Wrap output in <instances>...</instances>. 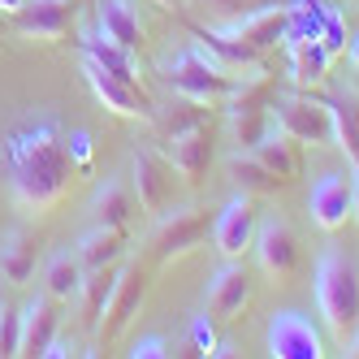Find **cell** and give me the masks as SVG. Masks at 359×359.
Returning a JSON list of instances; mask_svg holds the SVG:
<instances>
[{"label": "cell", "instance_id": "6da1fadb", "mask_svg": "<svg viewBox=\"0 0 359 359\" xmlns=\"http://www.w3.org/2000/svg\"><path fill=\"white\" fill-rule=\"evenodd\" d=\"M0 165L9 173V195L22 212L48 217L74 187V165L69 139L53 117L39 121H18L13 130L0 135Z\"/></svg>", "mask_w": 359, "mask_h": 359}, {"label": "cell", "instance_id": "f546056e", "mask_svg": "<svg viewBox=\"0 0 359 359\" xmlns=\"http://www.w3.org/2000/svg\"><path fill=\"white\" fill-rule=\"evenodd\" d=\"M156 130H161V139H169V135H182V130H195V126H208V104H195V100H182L177 95V104H169V109H156Z\"/></svg>", "mask_w": 359, "mask_h": 359}, {"label": "cell", "instance_id": "4fadbf2b", "mask_svg": "<svg viewBox=\"0 0 359 359\" xmlns=\"http://www.w3.org/2000/svg\"><path fill=\"white\" fill-rule=\"evenodd\" d=\"M307 212H312V221L325 234H338L355 212V182L346 173H325L312 187V195H307Z\"/></svg>", "mask_w": 359, "mask_h": 359}, {"label": "cell", "instance_id": "d6a6232c", "mask_svg": "<svg viewBox=\"0 0 359 359\" xmlns=\"http://www.w3.org/2000/svg\"><path fill=\"white\" fill-rule=\"evenodd\" d=\"M320 43L329 48V57L333 53H346V43H351L346 39V22H342V13L333 9V5L325 9V22H320Z\"/></svg>", "mask_w": 359, "mask_h": 359}, {"label": "cell", "instance_id": "f6af8a7d", "mask_svg": "<svg viewBox=\"0 0 359 359\" xmlns=\"http://www.w3.org/2000/svg\"><path fill=\"white\" fill-rule=\"evenodd\" d=\"M91 5H95V0H91Z\"/></svg>", "mask_w": 359, "mask_h": 359}, {"label": "cell", "instance_id": "9a60e30c", "mask_svg": "<svg viewBox=\"0 0 359 359\" xmlns=\"http://www.w3.org/2000/svg\"><path fill=\"white\" fill-rule=\"evenodd\" d=\"M247 303H251V273H247L238 260H225V264L208 277L203 307H208L212 320H234Z\"/></svg>", "mask_w": 359, "mask_h": 359}, {"label": "cell", "instance_id": "ac0fdd59", "mask_svg": "<svg viewBox=\"0 0 359 359\" xmlns=\"http://www.w3.org/2000/svg\"><path fill=\"white\" fill-rule=\"evenodd\" d=\"M286 57H290V83L299 91H312L329 74V48L316 35H286Z\"/></svg>", "mask_w": 359, "mask_h": 359}, {"label": "cell", "instance_id": "ee69618b", "mask_svg": "<svg viewBox=\"0 0 359 359\" xmlns=\"http://www.w3.org/2000/svg\"><path fill=\"white\" fill-rule=\"evenodd\" d=\"M5 312H9V303H5V290H0V320H5Z\"/></svg>", "mask_w": 359, "mask_h": 359}, {"label": "cell", "instance_id": "d6986e66", "mask_svg": "<svg viewBox=\"0 0 359 359\" xmlns=\"http://www.w3.org/2000/svg\"><path fill=\"white\" fill-rule=\"evenodd\" d=\"M57 325H61V312H57V299L53 294H35L27 307H22V355H43L48 342L57 338Z\"/></svg>", "mask_w": 359, "mask_h": 359}, {"label": "cell", "instance_id": "7402d4cb", "mask_svg": "<svg viewBox=\"0 0 359 359\" xmlns=\"http://www.w3.org/2000/svg\"><path fill=\"white\" fill-rule=\"evenodd\" d=\"M79 260H83V269L87 273H95V269H109V264H117L121 260V251H126V229H113V225H91L87 234L79 238Z\"/></svg>", "mask_w": 359, "mask_h": 359}, {"label": "cell", "instance_id": "8992f818", "mask_svg": "<svg viewBox=\"0 0 359 359\" xmlns=\"http://www.w3.org/2000/svg\"><path fill=\"white\" fill-rule=\"evenodd\" d=\"M83 5L87 0H27L18 13H9V31L35 43H57L69 35Z\"/></svg>", "mask_w": 359, "mask_h": 359}, {"label": "cell", "instance_id": "836d02e7", "mask_svg": "<svg viewBox=\"0 0 359 359\" xmlns=\"http://www.w3.org/2000/svg\"><path fill=\"white\" fill-rule=\"evenodd\" d=\"M22 355V312H5L0 320V359Z\"/></svg>", "mask_w": 359, "mask_h": 359}, {"label": "cell", "instance_id": "d4e9b609", "mask_svg": "<svg viewBox=\"0 0 359 359\" xmlns=\"http://www.w3.org/2000/svg\"><path fill=\"white\" fill-rule=\"evenodd\" d=\"M79 53L87 57V61H95L100 69H109L113 79H121V83H139V74H135V53H126V48H117L113 39H104V35H79Z\"/></svg>", "mask_w": 359, "mask_h": 359}, {"label": "cell", "instance_id": "f1b7e54d", "mask_svg": "<svg viewBox=\"0 0 359 359\" xmlns=\"http://www.w3.org/2000/svg\"><path fill=\"white\" fill-rule=\"evenodd\" d=\"M325 109H329V121H333V143L346 151V161L359 165V117L355 109L346 104V95H320Z\"/></svg>", "mask_w": 359, "mask_h": 359}, {"label": "cell", "instance_id": "7c38bea8", "mask_svg": "<svg viewBox=\"0 0 359 359\" xmlns=\"http://www.w3.org/2000/svg\"><path fill=\"white\" fill-rule=\"evenodd\" d=\"M269 355L273 359H320L325 342L303 312H277L269 320Z\"/></svg>", "mask_w": 359, "mask_h": 359}, {"label": "cell", "instance_id": "e575fe53", "mask_svg": "<svg viewBox=\"0 0 359 359\" xmlns=\"http://www.w3.org/2000/svg\"><path fill=\"white\" fill-rule=\"evenodd\" d=\"M208 5L225 18H238V13H251V9H264V5H299V0H208Z\"/></svg>", "mask_w": 359, "mask_h": 359}, {"label": "cell", "instance_id": "4dcf8cb0", "mask_svg": "<svg viewBox=\"0 0 359 359\" xmlns=\"http://www.w3.org/2000/svg\"><path fill=\"white\" fill-rule=\"evenodd\" d=\"M273 126V113L269 109H247V113H229V130H234V143L238 147H255L264 139V130Z\"/></svg>", "mask_w": 359, "mask_h": 359}, {"label": "cell", "instance_id": "83f0119b", "mask_svg": "<svg viewBox=\"0 0 359 359\" xmlns=\"http://www.w3.org/2000/svg\"><path fill=\"white\" fill-rule=\"evenodd\" d=\"M117 264H109V269H95V273H87L83 277V290H79V307H83V325L87 329H95L100 325V316H104V307H109V294H113V286H117Z\"/></svg>", "mask_w": 359, "mask_h": 359}, {"label": "cell", "instance_id": "2e32d148", "mask_svg": "<svg viewBox=\"0 0 359 359\" xmlns=\"http://www.w3.org/2000/svg\"><path fill=\"white\" fill-rule=\"evenodd\" d=\"M221 31L238 35L243 43L260 48V53H269V48L286 43V31H290V9L286 5H264V9H251V13H238V18H225Z\"/></svg>", "mask_w": 359, "mask_h": 359}, {"label": "cell", "instance_id": "7bdbcfd3", "mask_svg": "<svg viewBox=\"0 0 359 359\" xmlns=\"http://www.w3.org/2000/svg\"><path fill=\"white\" fill-rule=\"evenodd\" d=\"M346 104H351V109H355V117H359V95H351V91H346Z\"/></svg>", "mask_w": 359, "mask_h": 359}, {"label": "cell", "instance_id": "4316f807", "mask_svg": "<svg viewBox=\"0 0 359 359\" xmlns=\"http://www.w3.org/2000/svg\"><path fill=\"white\" fill-rule=\"evenodd\" d=\"M31 273H35V243L22 229L0 234V277L13 281V286H27Z\"/></svg>", "mask_w": 359, "mask_h": 359}, {"label": "cell", "instance_id": "e0dca14e", "mask_svg": "<svg viewBox=\"0 0 359 359\" xmlns=\"http://www.w3.org/2000/svg\"><path fill=\"white\" fill-rule=\"evenodd\" d=\"M187 31H191V39L199 48H208V53L229 74H234V69H264V53H260V48H251V43H243L238 35H229L221 27H187Z\"/></svg>", "mask_w": 359, "mask_h": 359}, {"label": "cell", "instance_id": "9c48e42d", "mask_svg": "<svg viewBox=\"0 0 359 359\" xmlns=\"http://www.w3.org/2000/svg\"><path fill=\"white\" fill-rule=\"evenodd\" d=\"M251 251H255V260H260V269L273 281H294V273H299V238H294L290 221H281V217L260 221Z\"/></svg>", "mask_w": 359, "mask_h": 359}, {"label": "cell", "instance_id": "ab89813d", "mask_svg": "<svg viewBox=\"0 0 359 359\" xmlns=\"http://www.w3.org/2000/svg\"><path fill=\"white\" fill-rule=\"evenodd\" d=\"M346 48H351V65H355V69H359V35H355V39H351V43H346Z\"/></svg>", "mask_w": 359, "mask_h": 359}, {"label": "cell", "instance_id": "d590c367", "mask_svg": "<svg viewBox=\"0 0 359 359\" xmlns=\"http://www.w3.org/2000/svg\"><path fill=\"white\" fill-rule=\"evenodd\" d=\"M65 139H69V156H74V165H79V173H91V135L87 130H74Z\"/></svg>", "mask_w": 359, "mask_h": 359}, {"label": "cell", "instance_id": "52a82bcc", "mask_svg": "<svg viewBox=\"0 0 359 359\" xmlns=\"http://www.w3.org/2000/svg\"><path fill=\"white\" fill-rule=\"evenodd\" d=\"M83 83L91 87V95L113 117H126V121H151V117H156V104L147 100V91L139 83H121V79H113L109 69H100L87 57H83Z\"/></svg>", "mask_w": 359, "mask_h": 359}, {"label": "cell", "instance_id": "7a4b0ae2", "mask_svg": "<svg viewBox=\"0 0 359 359\" xmlns=\"http://www.w3.org/2000/svg\"><path fill=\"white\" fill-rule=\"evenodd\" d=\"M316 303L329 333L346 342L359 325V273L342 251H325L316 264Z\"/></svg>", "mask_w": 359, "mask_h": 359}, {"label": "cell", "instance_id": "8fae6325", "mask_svg": "<svg viewBox=\"0 0 359 359\" xmlns=\"http://www.w3.org/2000/svg\"><path fill=\"white\" fill-rule=\"evenodd\" d=\"M143 299H147V273H143L139 264H126V269L117 273V286H113V294H109L104 316H100V325H95L100 342H117L121 333H126V325L139 316Z\"/></svg>", "mask_w": 359, "mask_h": 359}, {"label": "cell", "instance_id": "f35d334b", "mask_svg": "<svg viewBox=\"0 0 359 359\" xmlns=\"http://www.w3.org/2000/svg\"><path fill=\"white\" fill-rule=\"evenodd\" d=\"M22 5H27V0H0V13H5V18H9V13H18Z\"/></svg>", "mask_w": 359, "mask_h": 359}, {"label": "cell", "instance_id": "cb8c5ba5", "mask_svg": "<svg viewBox=\"0 0 359 359\" xmlns=\"http://www.w3.org/2000/svg\"><path fill=\"white\" fill-rule=\"evenodd\" d=\"M139 212V199L126 182H104L95 195H91V217L95 225H113V229H126L130 217Z\"/></svg>", "mask_w": 359, "mask_h": 359}, {"label": "cell", "instance_id": "30bf717a", "mask_svg": "<svg viewBox=\"0 0 359 359\" xmlns=\"http://www.w3.org/2000/svg\"><path fill=\"white\" fill-rule=\"evenodd\" d=\"M255 229H260V208H255V195H238L229 199L225 208L212 221V243L225 260H243V251H251L255 243Z\"/></svg>", "mask_w": 359, "mask_h": 359}, {"label": "cell", "instance_id": "3957f363", "mask_svg": "<svg viewBox=\"0 0 359 359\" xmlns=\"http://www.w3.org/2000/svg\"><path fill=\"white\" fill-rule=\"evenodd\" d=\"M165 79H169L173 95L195 100V104H208V109H217L221 100L234 91V83H238L234 74H229L208 48H199V43H191L187 53H177V57L165 61Z\"/></svg>", "mask_w": 359, "mask_h": 359}, {"label": "cell", "instance_id": "1f68e13d", "mask_svg": "<svg viewBox=\"0 0 359 359\" xmlns=\"http://www.w3.org/2000/svg\"><path fill=\"white\" fill-rule=\"evenodd\" d=\"M187 342H191V351H195V355H221V342H217V329H212L208 312L191 320V329H187Z\"/></svg>", "mask_w": 359, "mask_h": 359}, {"label": "cell", "instance_id": "603a6c76", "mask_svg": "<svg viewBox=\"0 0 359 359\" xmlns=\"http://www.w3.org/2000/svg\"><path fill=\"white\" fill-rule=\"evenodd\" d=\"M83 277H87V269L79 260V251H57V255H48V264H43V290L57 303H69V299H79Z\"/></svg>", "mask_w": 359, "mask_h": 359}, {"label": "cell", "instance_id": "5bb4252c", "mask_svg": "<svg viewBox=\"0 0 359 359\" xmlns=\"http://www.w3.org/2000/svg\"><path fill=\"white\" fill-rule=\"evenodd\" d=\"M161 156L173 165L182 182H199L212 165V126H195V130L161 139Z\"/></svg>", "mask_w": 359, "mask_h": 359}, {"label": "cell", "instance_id": "60d3db41", "mask_svg": "<svg viewBox=\"0 0 359 359\" xmlns=\"http://www.w3.org/2000/svg\"><path fill=\"white\" fill-rule=\"evenodd\" d=\"M351 182H355V217H359V165H355V177H351Z\"/></svg>", "mask_w": 359, "mask_h": 359}, {"label": "cell", "instance_id": "8d00e7d4", "mask_svg": "<svg viewBox=\"0 0 359 359\" xmlns=\"http://www.w3.org/2000/svg\"><path fill=\"white\" fill-rule=\"evenodd\" d=\"M165 355H173V346L165 338H156V333H151V338H139L130 346V359H165Z\"/></svg>", "mask_w": 359, "mask_h": 359}, {"label": "cell", "instance_id": "ba28073f", "mask_svg": "<svg viewBox=\"0 0 359 359\" xmlns=\"http://www.w3.org/2000/svg\"><path fill=\"white\" fill-rule=\"evenodd\" d=\"M130 173H135V177H130V187H135L139 208L151 212V217H161L169 203H173V187H177L173 165L161 156V147H143V151H135Z\"/></svg>", "mask_w": 359, "mask_h": 359}, {"label": "cell", "instance_id": "44dd1931", "mask_svg": "<svg viewBox=\"0 0 359 359\" xmlns=\"http://www.w3.org/2000/svg\"><path fill=\"white\" fill-rule=\"evenodd\" d=\"M299 147H303V143H294L286 130L269 126L264 139L255 143L251 151H255V161H260L264 169H273V173L281 177V182H290V177H299V173H303V156H299Z\"/></svg>", "mask_w": 359, "mask_h": 359}, {"label": "cell", "instance_id": "5b68a950", "mask_svg": "<svg viewBox=\"0 0 359 359\" xmlns=\"http://www.w3.org/2000/svg\"><path fill=\"white\" fill-rule=\"evenodd\" d=\"M273 126L286 130L294 143L303 147H320V143H333V121H329V109L320 95H273Z\"/></svg>", "mask_w": 359, "mask_h": 359}, {"label": "cell", "instance_id": "b9f144b4", "mask_svg": "<svg viewBox=\"0 0 359 359\" xmlns=\"http://www.w3.org/2000/svg\"><path fill=\"white\" fill-rule=\"evenodd\" d=\"M151 5H161V9H177L182 0H151Z\"/></svg>", "mask_w": 359, "mask_h": 359}, {"label": "cell", "instance_id": "277c9868", "mask_svg": "<svg viewBox=\"0 0 359 359\" xmlns=\"http://www.w3.org/2000/svg\"><path fill=\"white\" fill-rule=\"evenodd\" d=\"M208 208H199V203H187V208H165L156 217V229H151V255H156V264H173L191 255L203 238H208Z\"/></svg>", "mask_w": 359, "mask_h": 359}, {"label": "cell", "instance_id": "ffe728a7", "mask_svg": "<svg viewBox=\"0 0 359 359\" xmlns=\"http://www.w3.org/2000/svg\"><path fill=\"white\" fill-rule=\"evenodd\" d=\"M95 31L113 39L117 48H126V53H135L143 43V27L130 0H95Z\"/></svg>", "mask_w": 359, "mask_h": 359}, {"label": "cell", "instance_id": "484cf974", "mask_svg": "<svg viewBox=\"0 0 359 359\" xmlns=\"http://www.w3.org/2000/svg\"><path fill=\"white\" fill-rule=\"evenodd\" d=\"M225 173L234 177V182H238L247 195H273L277 187H286L273 169H264L260 161H255V151H251V147L229 151V156H225Z\"/></svg>", "mask_w": 359, "mask_h": 359}, {"label": "cell", "instance_id": "74e56055", "mask_svg": "<svg viewBox=\"0 0 359 359\" xmlns=\"http://www.w3.org/2000/svg\"><path fill=\"white\" fill-rule=\"evenodd\" d=\"M342 355H351V359H359V325H355V333L342 342Z\"/></svg>", "mask_w": 359, "mask_h": 359}]
</instances>
